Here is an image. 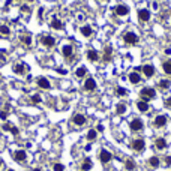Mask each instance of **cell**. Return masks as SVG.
Returning a JSON list of instances; mask_svg holds the SVG:
<instances>
[{
  "label": "cell",
  "mask_w": 171,
  "mask_h": 171,
  "mask_svg": "<svg viewBox=\"0 0 171 171\" xmlns=\"http://www.w3.org/2000/svg\"><path fill=\"white\" fill-rule=\"evenodd\" d=\"M156 95L155 92V89H152V87H144L141 89V92H140V96H141V101H150V99H153Z\"/></svg>",
  "instance_id": "obj_1"
},
{
  "label": "cell",
  "mask_w": 171,
  "mask_h": 171,
  "mask_svg": "<svg viewBox=\"0 0 171 171\" xmlns=\"http://www.w3.org/2000/svg\"><path fill=\"white\" fill-rule=\"evenodd\" d=\"M123 41H125L126 44L134 45V44H137V42H138V35H135V33H132V32H128V33H125Z\"/></svg>",
  "instance_id": "obj_2"
},
{
  "label": "cell",
  "mask_w": 171,
  "mask_h": 171,
  "mask_svg": "<svg viewBox=\"0 0 171 171\" xmlns=\"http://www.w3.org/2000/svg\"><path fill=\"white\" fill-rule=\"evenodd\" d=\"M138 71H143L144 77H147V78H150V77L155 75V68H153L152 65H144V66H143V68H140Z\"/></svg>",
  "instance_id": "obj_3"
},
{
  "label": "cell",
  "mask_w": 171,
  "mask_h": 171,
  "mask_svg": "<svg viewBox=\"0 0 171 171\" xmlns=\"http://www.w3.org/2000/svg\"><path fill=\"white\" fill-rule=\"evenodd\" d=\"M132 149L135 150V152H141V150H144V146H146V143H144V140H141V138H137V140H134L132 141Z\"/></svg>",
  "instance_id": "obj_4"
},
{
  "label": "cell",
  "mask_w": 171,
  "mask_h": 171,
  "mask_svg": "<svg viewBox=\"0 0 171 171\" xmlns=\"http://www.w3.org/2000/svg\"><path fill=\"white\" fill-rule=\"evenodd\" d=\"M131 129L134 131V132H138V131H141L143 129V120L141 119H132L131 120Z\"/></svg>",
  "instance_id": "obj_5"
},
{
  "label": "cell",
  "mask_w": 171,
  "mask_h": 171,
  "mask_svg": "<svg viewBox=\"0 0 171 171\" xmlns=\"http://www.w3.org/2000/svg\"><path fill=\"white\" fill-rule=\"evenodd\" d=\"M111 153L108 152V150H105V149H102L101 150V153H99V159H101V162L102 164H108V162L111 161Z\"/></svg>",
  "instance_id": "obj_6"
},
{
  "label": "cell",
  "mask_w": 171,
  "mask_h": 171,
  "mask_svg": "<svg viewBox=\"0 0 171 171\" xmlns=\"http://www.w3.org/2000/svg\"><path fill=\"white\" fill-rule=\"evenodd\" d=\"M153 125H155V128H164L167 125V117L165 116H156L155 120H153Z\"/></svg>",
  "instance_id": "obj_7"
},
{
  "label": "cell",
  "mask_w": 171,
  "mask_h": 171,
  "mask_svg": "<svg viewBox=\"0 0 171 171\" xmlns=\"http://www.w3.org/2000/svg\"><path fill=\"white\" fill-rule=\"evenodd\" d=\"M114 12H116L117 15H119V17H125V15H128V14H129V8L126 6V5H119V6H116Z\"/></svg>",
  "instance_id": "obj_8"
},
{
  "label": "cell",
  "mask_w": 171,
  "mask_h": 171,
  "mask_svg": "<svg viewBox=\"0 0 171 171\" xmlns=\"http://www.w3.org/2000/svg\"><path fill=\"white\" fill-rule=\"evenodd\" d=\"M72 122H74V125H77V126H83L87 122V119H86L84 114H75L74 117H72Z\"/></svg>",
  "instance_id": "obj_9"
},
{
  "label": "cell",
  "mask_w": 171,
  "mask_h": 171,
  "mask_svg": "<svg viewBox=\"0 0 171 171\" xmlns=\"http://www.w3.org/2000/svg\"><path fill=\"white\" fill-rule=\"evenodd\" d=\"M36 84H38V87H41V89H44V90H48V89H51L50 81H48L47 78H44V77H39V78H38V81H36Z\"/></svg>",
  "instance_id": "obj_10"
},
{
  "label": "cell",
  "mask_w": 171,
  "mask_h": 171,
  "mask_svg": "<svg viewBox=\"0 0 171 171\" xmlns=\"http://www.w3.org/2000/svg\"><path fill=\"white\" fill-rule=\"evenodd\" d=\"M41 42L45 45V47H53V45L56 44V39H54L51 35H44L42 39H41Z\"/></svg>",
  "instance_id": "obj_11"
},
{
  "label": "cell",
  "mask_w": 171,
  "mask_h": 171,
  "mask_svg": "<svg viewBox=\"0 0 171 171\" xmlns=\"http://www.w3.org/2000/svg\"><path fill=\"white\" fill-rule=\"evenodd\" d=\"M138 18H140V21L143 23H146L150 20V11L149 9H140L138 11Z\"/></svg>",
  "instance_id": "obj_12"
},
{
  "label": "cell",
  "mask_w": 171,
  "mask_h": 171,
  "mask_svg": "<svg viewBox=\"0 0 171 171\" xmlns=\"http://www.w3.org/2000/svg\"><path fill=\"white\" fill-rule=\"evenodd\" d=\"M27 69H29V68H27L24 63H17V65L14 66V72H15L17 75H23V74H26Z\"/></svg>",
  "instance_id": "obj_13"
},
{
  "label": "cell",
  "mask_w": 171,
  "mask_h": 171,
  "mask_svg": "<svg viewBox=\"0 0 171 171\" xmlns=\"http://www.w3.org/2000/svg\"><path fill=\"white\" fill-rule=\"evenodd\" d=\"M95 89H96V81L93 78H87L86 83H84V90H87V92H93Z\"/></svg>",
  "instance_id": "obj_14"
},
{
  "label": "cell",
  "mask_w": 171,
  "mask_h": 171,
  "mask_svg": "<svg viewBox=\"0 0 171 171\" xmlns=\"http://www.w3.org/2000/svg\"><path fill=\"white\" fill-rule=\"evenodd\" d=\"M14 159L17 161V162H23V161H26V158H27V155H26V152L24 150H17V152H14Z\"/></svg>",
  "instance_id": "obj_15"
},
{
  "label": "cell",
  "mask_w": 171,
  "mask_h": 171,
  "mask_svg": "<svg viewBox=\"0 0 171 171\" xmlns=\"http://www.w3.org/2000/svg\"><path fill=\"white\" fill-rule=\"evenodd\" d=\"M62 54H63L66 59H71L72 54H74V48H72L71 45H65V47L62 48Z\"/></svg>",
  "instance_id": "obj_16"
},
{
  "label": "cell",
  "mask_w": 171,
  "mask_h": 171,
  "mask_svg": "<svg viewBox=\"0 0 171 171\" xmlns=\"http://www.w3.org/2000/svg\"><path fill=\"white\" fill-rule=\"evenodd\" d=\"M129 81H131L132 84H138L140 81H141V77H140V74H138L137 71H134V72H131V74H129Z\"/></svg>",
  "instance_id": "obj_17"
},
{
  "label": "cell",
  "mask_w": 171,
  "mask_h": 171,
  "mask_svg": "<svg viewBox=\"0 0 171 171\" xmlns=\"http://www.w3.org/2000/svg\"><path fill=\"white\" fill-rule=\"evenodd\" d=\"M50 26L53 27V29H56V30H62L63 29V23L59 20V18H53V21L50 23Z\"/></svg>",
  "instance_id": "obj_18"
},
{
  "label": "cell",
  "mask_w": 171,
  "mask_h": 171,
  "mask_svg": "<svg viewBox=\"0 0 171 171\" xmlns=\"http://www.w3.org/2000/svg\"><path fill=\"white\" fill-rule=\"evenodd\" d=\"M155 146H156L158 150H164V149L167 147V141H165V138H156Z\"/></svg>",
  "instance_id": "obj_19"
},
{
  "label": "cell",
  "mask_w": 171,
  "mask_h": 171,
  "mask_svg": "<svg viewBox=\"0 0 171 171\" xmlns=\"http://www.w3.org/2000/svg\"><path fill=\"white\" fill-rule=\"evenodd\" d=\"M80 32H81V35H83V36H86V38L92 36V33H93V30H92V27H90V26H83L80 29Z\"/></svg>",
  "instance_id": "obj_20"
},
{
  "label": "cell",
  "mask_w": 171,
  "mask_h": 171,
  "mask_svg": "<svg viewBox=\"0 0 171 171\" xmlns=\"http://www.w3.org/2000/svg\"><path fill=\"white\" fill-rule=\"evenodd\" d=\"M137 108H138L141 113H147L149 111V104L146 101H138L137 102Z\"/></svg>",
  "instance_id": "obj_21"
},
{
  "label": "cell",
  "mask_w": 171,
  "mask_h": 171,
  "mask_svg": "<svg viewBox=\"0 0 171 171\" xmlns=\"http://www.w3.org/2000/svg\"><path fill=\"white\" fill-rule=\"evenodd\" d=\"M21 42L24 44V45H27V47H29V45L32 44V36L29 35V33H24V35H21Z\"/></svg>",
  "instance_id": "obj_22"
},
{
  "label": "cell",
  "mask_w": 171,
  "mask_h": 171,
  "mask_svg": "<svg viewBox=\"0 0 171 171\" xmlns=\"http://www.w3.org/2000/svg\"><path fill=\"white\" fill-rule=\"evenodd\" d=\"M86 74H87V68H86V66H80V68L75 71V75H77L78 78L86 77Z\"/></svg>",
  "instance_id": "obj_23"
},
{
  "label": "cell",
  "mask_w": 171,
  "mask_h": 171,
  "mask_svg": "<svg viewBox=\"0 0 171 171\" xmlns=\"http://www.w3.org/2000/svg\"><path fill=\"white\" fill-rule=\"evenodd\" d=\"M87 59H89L90 62L98 60V53H96V50H89V51H87Z\"/></svg>",
  "instance_id": "obj_24"
},
{
  "label": "cell",
  "mask_w": 171,
  "mask_h": 171,
  "mask_svg": "<svg viewBox=\"0 0 171 171\" xmlns=\"http://www.w3.org/2000/svg\"><path fill=\"white\" fill-rule=\"evenodd\" d=\"M111 54H113V47H107L105 48V51H104V60L105 62H108V60H110V57H111Z\"/></svg>",
  "instance_id": "obj_25"
},
{
  "label": "cell",
  "mask_w": 171,
  "mask_h": 171,
  "mask_svg": "<svg viewBox=\"0 0 171 171\" xmlns=\"http://www.w3.org/2000/svg\"><path fill=\"white\" fill-rule=\"evenodd\" d=\"M162 69H164L165 74H171V59L162 63Z\"/></svg>",
  "instance_id": "obj_26"
},
{
  "label": "cell",
  "mask_w": 171,
  "mask_h": 171,
  "mask_svg": "<svg viewBox=\"0 0 171 171\" xmlns=\"http://www.w3.org/2000/svg\"><path fill=\"white\" fill-rule=\"evenodd\" d=\"M125 167H126V170L128 171H134L135 168H137V165H135V162L134 161H131V159H128L125 162Z\"/></svg>",
  "instance_id": "obj_27"
},
{
  "label": "cell",
  "mask_w": 171,
  "mask_h": 171,
  "mask_svg": "<svg viewBox=\"0 0 171 171\" xmlns=\"http://www.w3.org/2000/svg\"><path fill=\"white\" fill-rule=\"evenodd\" d=\"M9 33H11L9 27L6 24H0V35H2V36H9Z\"/></svg>",
  "instance_id": "obj_28"
},
{
  "label": "cell",
  "mask_w": 171,
  "mask_h": 171,
  "mask_svg": "<svg viewBox=\"0 0 171 171\" xmlns=\"http://www.w3.org/2000/svg\"><path fill=\"white\" fill-rule=\"evenodd\" d=\"M159 158L158 156H153V158H150L149 159V164H150V167H153V168H156V167H159Z\"/></svg>",
  "instance_id": "obj_29"
},
{
  "label": "cell",
  "mask_w": 171,
  "mask_h": 171,
  "mask_svg": "<svg viewBox=\"0 0 171 171\" xmlns=\"http://www.w3.org/2000/svg\"><path fill=\"white\" fill-rule=\"evenodd\" d=\"M90 168H92V161H90V159H84L83 165H81V170H83V171H89Z\"/></svg>",
  "instance_id": "obj_30"
},
{
  "label": "cell",
  "mask_w": 171,
  "mask_h": 171,
  "mask_svg": "<svg viewBox=\"0 0 171 171\" xmlns=\"http://www.w3.org/2000/svg\"><path fill=\"white\" fill-rule=\"evenodd\" d=\"M116 113H117V114H125V113H126V105H125V104H117Z\"/></svg>",
  "instance_id": "obj_31"
},
{
  "label": "cell",
  "mask_w": 171,
  "mask_h": 171,
  "mask_svg": "<svg viewBox=\"0 0 171 171\" xmlns=\"http://www.w3.org/2000/svg\"><path fill=\"white\" fill-rule=\"evenodd\" d=\"M158 86H159L161 89L167 90V89H170V81H168V80H161L159 83H158Z\"/></svg>",
  "instance_id": "obj_32"
},
{
  "label": "cell",
  "mask_w": 171,
  "mask_h": 171,
  "mask_svg": "<svg viewBox=\"0 0 171 171\" xmlns=\"http://www.w3.org/2000/svg\"><path fill=\"white\" fill-rule=\"evenodd\" d=\"M96 137H98V134H96L95 129H90V131L87 132V140H89V141H93Z\"/></svg>",
  "instance_id": "obj_33"
},
{
  "label": "cell",
  "mask_w": 171,
  "mask_h": 171,
  "mask_svg": "<svg viewBox=\"0 0 171 171\" xmlns=\"http://www.w3.org/2000/svg\"><path fill=\"white\" fill-rule=\"evenodd\" d=\"M126 93H128V92H126V89H122V87H117L116 89V95L117 96H125Z\"/></svg>",
  "instance_id": "obj_34"
},
{
  "label": "cell",
  "mask_w": 171,
  "mask_h": 171,
  "mask_svg": "<svg viewBox=\"0 0 171 171\" xmlns=\"http://www.w3.org/2000/svg\"><path fill=\"white\" fill-rule=\"evenodd\" d=\"M53 170H54V171H65V167H63L62 164H54Z\"/></svg>",
  "instance_id": "obj_35"
},
{
  "label": "cell",
  "mask_w": 171,
  "mask_h": 171,
  "mask_svg": "<svg viewBox=\"0 0 171 171\" xmlns=\"http://www.w3.org/2000/svg\"><path fill=\"white\" fill-rule=\"evenodd\" d=\"M32 102L33 104H39L41 102V96L39 95H32Z\"/></svg>",
  "instance_id": "obj_36"
},
{
  "label": "cell",
  "mask_w": 171,
  "mask_h": 171,
  "mask_svg": "<svg viewBox=\"0 0 171 171\" xmlns=\"http://www.w3.org/2000/svg\"><path fill=\"white\" fill-rule=\"evenodd\" d=\"M6 117H8V111L6 110H0V119H2V120H6Z\"/></svg>",
  "instance_id": "obj_37"
},
{
  "label": "cell",
  "mask_w": 171,
  "mask_h": 171,
  "mask_svg": "<svg viewBox=\"0 0 171 171\" xmlns=\"http://www.w3.org/2000/svg\"><path fill=\"white\" fill-rule=\"evenodd\" d=\"M9 131H11L14 135H18V134H20V132H18V128H15V126H11V129H9Z\"/></svg>",
  "instance_id": "obj_38"
},
{
  "label": "cell",
  "mask_w": 171,
  "mask_h": 171,
  "mask_svg": "<svg viewBox=\"0 0 171 171\" xmlns=\"http://www.w3.org/2000/svg\"><path fill=\"white\" fill-rule=\"evenodd\" d=\"M165 107L167 108H171V98H167L165 99Z\"/></svg>",
  "instance_id": "obj_39"
},
{
  "label": "cell",
  "mask_w": 171,
  "mask_h": 171,
  "mask_svg": "<svg viewBox=\"0 0 171 171\" xmlns=\"http://www.w3.org/2000/svg\"><path fill=\"white\" fill-rule=\"evenodd\" d=\"M165 164L167 165H171V156H167L165 158Z\"/></svg>",
  "instance_id": "obj_40"
},
{
  "label": "cell",
  "mask_w": 171,
  "mask_h": 171,
  "mask_svg": "<svg viewBox=\"0 0 171 171\" xmlns=\"http://www.w3.org/2000/svg\"><path fill=\"white\" fill-rule=\"evenodd\" d=\"M21 11H23V12H29L30 9H29V6H21Z\"/></svg>",
  "instance_id": "obj_41"
},
{
  "label": "cell",
  "mask_w": 171,
  "mask_h": 171,
  "mask_svg": "<svg viewBox=\"0 0 171 171\" xmlns=\"http://www.w3.org/2000/svg\"><path fill=\"white\" fill-rule=\"evenodd\" d=\"M165 54H167V56H171V48H167L165 50Z\"/></svg>",
  "instance_id": "obj_42"
},
{
  "label": "cell",
  "mask_w": 171,
  "mask_h": 171,
  "mask_svg": "<svg viewBox=\"0 0 171 171\" xmlns=\"http://www.w3.org/2000/svg\"><path fill=\"white\" fill-rule=\"evenodd\" d=\"M98 131H99V132H102V131H104V126H102V125H99V126H98Z\"/></svg>",
  "instance_id": "obj_43"
},
{
  "label": "cell",
  "mask_w": 171,
  "mask_h": 171,
  "mask_svg": "<svg viewBox=\"0 0 171 171\" xmlns=\"http://www.w3.org/2000/svg\"><path fill=\"white\" fill-rule=\"evenodd\" d=\"M59 72H60V74H63V75H66V71L65 69H59Z\"/></svg>",
  "instance_id": "obj_44"
},
{
  "label": "cell",
  "mask_w": 171,
  "mask_h": 171,
  "mask_svg": "<svg viewBox=\"0 0 171 171\" xmlns=\"http://www.w3.org/2000/svg\"><path fill=\"white\" fill-rule=\"evenodd\" d=\"M42 14H44V9L41 8V9H39V18H42Z\"/></svg>",
  "instance_id": "obj_45"
},
{
  "label": "cell",
  "mask_w": 171,
  "mask_h": 171,
  "mask_svg": "<svg viewBox=\"0 0 171 171\" xmlns=\"http://www.w3.org/2000/svg\"><path fill=\"white\" fill-rule=\"evenodd\" d=\"M33 171H42V170H41V168H35Z\"/></svg>",
  "instance_id": "obj_46"
},
{
  "label": "cell",
  "mask_w": 171,
  "mask_h": 171,
  "mask_svg": "<svg viewBox=\"0 0 171 171\" xmlns=\"http://www.w3.org/2000/svg\"><path fill=\"white\" fill-rule=\"evenodd\" d=\"M27 2H35V0H27Z\"/></svg>",
  "instance_id": "obj_47"
},
{
  "label": "cell",
  "mask_w": 171,
  "mask_h": 171,
  "mask_svg": "<svg viewBox=\"0 0 171 171\" xmlns=\"http://www.w3.org/2000/svg\"><path fill=\"white\" fill-rule=\"evenodd\" d=\"M0 167H2V161H0Z\"/></svg>",
  "instance_id": "obj_48"
},
{
  "label": "cell",
  "mask_w": 171,
  "mask_h": 171,
  "mask_svg": "<svg viewBox=\"0 0 171 171\" xmlns=\"http://www.w3.org/2000/svg\"><path fill=\"white\" fill-rule=\"evenodd\" d=\"M8 171H14V170H8Z\"/></svg>",
  "instance_id": "obj_49"
}]
</instances>
